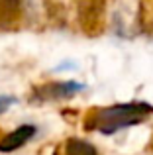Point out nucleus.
<instances>
[{"label": "nucleus", "mask_w": 153, "mask_h": 155, "mask_svg": "<svg viewBox=\"0 0 153 155\" xmlns=\"http://www.w3.org/2000/svg\"><path fill=\"white\" fill-rule=\"evenodd\" d=\"M153 116V106L149 102H124V104H112L106 108H98L84 120V130L100 132L104 136L120 132V130L138 126Z\"/></svg>", "instance_id": "obj_1"}, {"label": "nucleus", "mask_w": 153, "mask_h": 155, "mask_svg": "<svg viewBox=\"0 0 153 155\" xmlns=\"http://www.w3.org/2000/svg\"><path fill=\"white\" fill-rule=\"evenodd\" d=\"M86 88L84 83L79 81H51L41 87H35L31 92L30 100L31 102H55V100H67L73 98L79 92Z\"/></svg>", "instance_id": "obj_2"}, {"label": "nucleus", "mask_w": 153, "mask_h": 155, "mask_svg": "<svg viewBox=\"0 0 153 155\" xmlns=\"http://www.w3.org/2000/svg\"><path fill=\"white\" fill-rule=\"evenodd\" d=\"M79 24L88 35H96L104 26L106 18V0H79Z\"/></svg>", "instance_id": "obj_3"}, {"label": "nucleus", "mask_w": 153, "mask_h": 155, "mask_svg": "<svg viewBox=\"0 0 153 155\" xmlns=\"http://www.w3.org/2000/svg\"><path fill=\"white\" fill-rule=\"evenodd\" d=\"M35 134H37V128H35L34 124L18 126L16 130H12L10 134H6V136L0 140V151L2 153H12V151H16V149L24 147L30 140L35 137Z\"/></svg>", "instance_id": "obj_4"}, {"label": "nucleus", "mask_w": 153, "mask_h": 155, "mask_svg": "<svg viewBox=\"0 0 153 155\" xmlns=\"http://www.w3.org/2000/svg\"><path fill=\"white\" fill-rule=\"evenodd\" d=\"M65 155H98V149L86 140L71 137L65 143Z\"/></svg>", "instance_id": "obj_5"}, {"label": "nucleus", "mask_w": 153, "mask_h": 155, "mask_svg": "<svg viewBox=\"0 0 153 155\" xmlns=\"http://www.w3.org/2000/svg\"><path fill=\"white\" fill-rule=\"evenodd\" d=\"M20 16V0H0V26H10Z\"/></svg>", "instance_id": "obj_6"}, {"label": "nucleus", "mask_w": 153, "mask_h": 155, "mask_svg": "<svg viewBox=\"0 0 153 155\" xmlns=\"http://www.w3.org/2000/svg\"><path fill=\"white\" fill-rule=\"evenodd\" d=\"M18 100H16V96H10V94H2L0 96V114H4L10 106H14Z\"/></svg>", "instance_id": "obj_7"}, {"label": "nucleus", "mask_w": 153, "mask_h": 155, "mask_svg": "<svg viewBox=\"0 0 153 155\" xmlns=\"http://www.w3.org/2000/svg\"><path fill=\"white\" fill-rule=\"evenodd\" d=\"M149 147H151V149H153V140H151V145H149Z\"/></svg>", "instance_id": "obj_8"}]
</instances>
